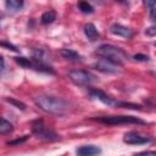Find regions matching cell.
I'll return each mask as SVG.
<instances>
[{
	"label": "cell",
	"mask_w": 156,
	"mask_h": 156,
	"mask_svg": "<svg viewBox=\"0 0 156 156\" xmlns=\"http://www.w3.org/2000/svg\"><path fill=\"white\" fill-rule=\"evenodd\" d=\"M37 106L50 115L62 116L68 111V102L61 98L56 96H49V95H41L35 99Z\"/></svg>",
	"instance_id": "1"
},
{
	"label": "cell",
	"mask_w": 156,
	"mask_h": 156,
	"mask_svg": "<svg viewBox=\"0 0 156 156\" xmlns=\"http://www.w3.org/2000/svg\"><path fill=\"white\" fill-rule=\"evenodd\" d=\"M96 54L101 58L107 60V61H110V62H112V63H115L117 66L123 65L124 61L127 60L126 52L122 49H119V48H117L115 45H111V44H102V45H100L96 49Z\"/></svg>",
	"instance_id": "2"
},
{
	"label": "cell",
	"mask_w": 156,
	"mask_h": 156,
	"mask_svg": "<svg viewBox=\"0 0 156 156\" xmlns=\"http://www.w3.org/2000/svg\"><path fill=\"white\" fill-rule=\"evenodd\" d=\"M32 132L33 134L40 139V140H45V141H52V140H57L60 136L52 130L50 129L41 119H37L32 123Z\"/></svg>",
	"instance_id": "3"
},
{
	"label": "cell",
	"mask_w": 156,
	"mask_h": 156,
	"mask_svg": "<svg viewBox=\"0 0 156 156\" xmlns=\"http://www.w3.org/2000/svg\"><path fill=\"white\" fill-rule=\"evenodd\" d=\"M96 121L104 123V124H145V122L138 117L133 116H102L95 118Z\"/></svg>",
	"instance_id": "4"
},
{
	"label": "cell",
	"mask_w": 156,
	"mask_h": 156,
	"mask_svg": "<svg viewBox=\"0 0 156 156\" xmlns=\"http://www.w3.org/2000/svg\"><path fill=\"white\" fill-rule=\"evenodd\" d=\"M68 77L77 85H90L91 83L96 82V77L84 69H73L68 73Z\"/></svg>",
	"instance_id": "5"
},
{
	"label": "cell",
	"mask_w": 156,
	"mask_h": 156,
	"mask_svg": "<svg viewBox=\"0 0 156 156\" xmlns=\"http://www.w3.org/2000/svg\"><path fill=\"white\" fill-rule=\"evenodd\" d=\"M150 140H151L150 138L144 136L136 132H128L123 136V141L129 144V145H141V144L150 143Z\"/></svg>",
	"instance_id": "6"
},
{
	"label": "cell",
	"mask_w": 156,
	"mask_h": 156,
	"mask_svg": "<svg viewBox=\"0 0 156 156\" xmlns=\"http://www.w3.org/2000/svg\"><path fill=\"white\" fill-rule=\"evenodd\" d=\"M93 67L95 69L100 71V72H104V73H115V72H117V67L118 66L112 63V62H110V61H107V60L101 58V60L96 61L93 65Z\"/></svg>",
	"instance_id": "7"
},
{
	"label": "cell",
	"mask_w": 156,
	"mask_h": 156,
	"mask_svg": "<svg viewBox=\"0 0 156 156\" xmlns=\"http://www.w3.org/2000/svg\"><path fill=\"white\" fill-rule=\"evenodd\" d=\"M110 32L113 34V35H117V37H122V38H126V39H129L132 38L133 35V32L126 27V26H122L119 23H113L111 27H110Z\"/></svg>",
	"instance_id": "8"
},
{
	"label": "cell",
	"mask_w": 156,
	"mask_h": 156,
	"mask_svg": "<svg viewBox=\"0 0 156 156\" xmlns=\"http://www.w3.org/2000/svg\"><path fill=\"white\" fill-rule=\"evenodd\" d=\"M90 96L94 98V99H98L99 101H101L102 104L108 105V106H116V104H117V101H113L110 96H107V95H106L104 91H101V90H96V89L90 90Z\"/></svg>",
	"instance_id": "9"
},
{
	"label": "cell",
	"mask_w": 156,
	"mask_h": 156,
	"mask_svg": "<svg viewBox=\"0 0 156 156\" xmlns=\"http://www.w3.org/2000/svg\"><path fill=\"white\" fill-rule=\"evenodd\" d=\"M101 150L95 145H83L77 149V156H96Z\"/></svg>",
	"instance_id": "10"
},
{
	"label": "cell",
	"mask_w": 156,
	"mask_h": 156,
	"mask_svg": "<svg viewBox=\"0 0 156 156\" xmlns=\"http://www.w3.org/2000/svg\"><path fill=\"white\" fill-rule=\"evenodd\" d=\"M60 54H61V56H62L65 60H68V61H74V62H77V61H80V60H82V56H80L77 51L71 50V49H62V50L60 51Z\"/></svg>",
	"instance_id": "11"
},
{
	"label": "cell",
	"mask_w": 156,
	"mask_h": 156,
	"mask_svg": "<svg viewBox=\"0 0 156 156\" xmlns=\"http://www.w3.org/2000/svg\"><path fill=\"white\" fill-rule=\"evenodd\" d=\"M84 34L89 40H96L99 38V32L93 23H87L84 26Z\"/></svg>",
	"instance_id": "12"
},
{
	"label": "cell",
	"mask_w": 156,
	"mask_h": 156,
	"mask_svg": "<svg viewBox=\"0 0 156 156\" xmlns=\"http://www.w3.org/2000/svg\"><path fill=\"white\" fill-rule=\"evenodd\" d=\"M55 20H56V12H55V11H51V10L44 12V13L41 15V17H40V22H41L43 24L52 23Z\"/></svg>",
	"instance_id": "13"
},
{
	"label": "cell",
	"mask_w": 156,
	"mask_h": 156,
	"mask_svg": "<svg viewBox=\"0 0 156 156\" xmlns=\"http://www.w3.org/2000/svg\"><path fill=\"white\" fill-rule=\"evenodd\" d=\"M5 6L12 11V12H16V11H20L23 6V1H20V0H7L5 2Z\"/></svg>",
	"instance_id": "14"
},
{
	"label": "cell",
	"mask_w": 156,
	"mask_h": 156,
	"mask_svg": "<svg viewBox=\"0 0 156 156\" xmlns=\"http://www.w3.org/2000/svg\"><path fill=\"white\" fill-rule=\"evenodd\" d=\"M12 129H13V126L9 121H6L5 118H1V121H0V134H2V135L7 134Z\"/></svg>",
	"instance_id": "15"
},
{
	"label": "cell",
	"mask_w": 156,
	"mask_h": 156,
	"mask_svg": "<svg viewBox=\"0 0 156 156\" xmlns=\"http://www.w3.org/2000/svg\"><path fill=\"white\" fill-rule=\"evenodd\" d=\"M78 7H79V10H80L83 13H91V12L94 11L93 6H91L89 2H87V1H80V2L78 4Z\"/></svg>",
	"instance_id": "16"
},
{
	"label": "cell",
	"mask_w": 156,
	"mask_h": 156,
	"mask_svg": "<svg viewBox=\"0 0 156 156\" xmlns=\"http://www.w3.org/2000/svg\"><path fill=\"white\" fill-rule=\"evenodd\" d=\"M145 34L149 35V37H156V24L147 27V28L145 29Z\"/></svg>",
	"instance_id": "17"
},
{
	"label": "cell",
	"mask_w": 156,
	"mask_h": 156,
	"mask_svg": "<svg viewBox=\"0 0 156 156\" xmlns=\"http://www.w3.org/2000/svg\"><path fill=\"white\" fill-rule=\"evenodd\" d=\"M133 156H156V151H141V152L134 154Z\"/></svg>",
	"instance_id": "18"
},
{
	"label": "cell",
	"mask_w": 156,
	"mask_h": 156,
	"mask_svg": "<svg viewBox=\"0 0 156 156\" xmlns=\"http://www.w3.org/2000/svg\"><path fill=\"white\" fill-rule=\"evenodd\" d=\"M7 101H10L11 104H13V105H16L18 108H21V110H24L26 108V106L22 104V102H18V101H16V100H12V99H7Z\"/></svg>",
	"instance_id": "19"
},
{
	"label": "cell",
	"mask_w": 156,
	"mask_h": 156,
	"mask_svg": "<svg viewBox=\"0 0 156 156\" xmlns=\"http://www.w3.org/2000/svg\"><path fill=\"white\" fill-rule=\"evenodd\" d=\"M27 140V136H23L22 139H16V140H12V141H9L7 144L9 145H16V144H22L23 141H26Z\"/></svg>",
	"instance_id": "20"
},
{
	"label": "cell",
	"mask_w": 156,
	"mask_h": 156,
	"mask_svg": "<svg viewBox=\"0 0 156 156\" xmlns=\"http://www.w3.org/2000/svg\"><path fill=\"white\" fill-rule=\"evenodd\" d=\"M134 60H138V61H147L149 57L145 56V55H141V54H138V55H134Z\"/></svg>",
	"instance_id": "21"
},
{
	"label": "cell",
	"mask_w": 156,
	"mask_h": 156,
	"mask_svg": "<svg viewBox=\"0 0 156 156\" xmlns=\"http://www.w3.org/2000/svg\"><path fill=\"white\" fill-rule=\"evenodd\" d=\"M1 46H2V48H7L9 50H12V51H17V49H16L13 45L7 44V43H5V41H2V43H1Z\"/></svg>",
	"instance_id": "22"
},
{
	"label": "cell",
	"mask_w": 156,
	"mask_h": 156,
	"mask_svg": "<svg viewBox=\"0 0 156 156\" xmlns=\"http://www.w3.org/2000/svg\"><path fill=\"white\" fill-rule=\"evenodd\" d=\"M144 5H146V6H149V7H154V6L156 5V2H155V1H144Z\"/></svg>",
	"instance_id": "23"
},
{
	"label": "cell",
	"mask_w": 156,
	"mask_h": 156,
	"mask_svg": "<svg viewBox=\"0 0 156 156\" xmlns=\"http://www.w3.org/2000/svg\"><path fill=\"white\" fill-rule=\"evenodd\" d=\"M151 18H152L154 21H156V9L152 10V12H151Z\"/></svg>",
	"instance_id": "24"
}]
</instances>
